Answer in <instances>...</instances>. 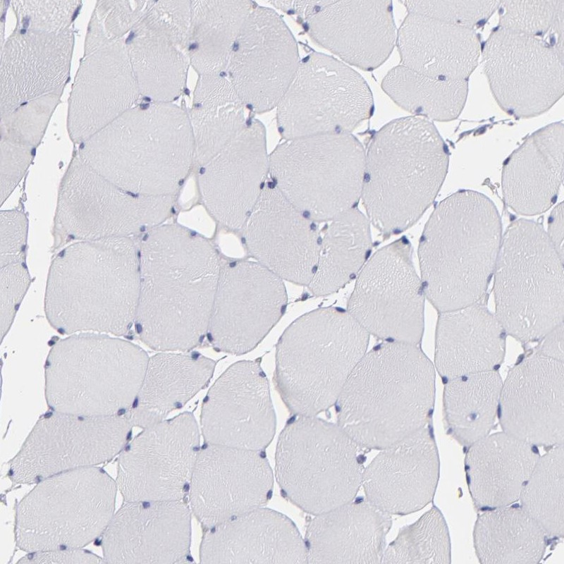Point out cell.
Returning a JSON list of instances; mask_svg holds the SVG:
<instances>
[{
	"label": "cell",
	"mask_w": 564,
	"mask_h": 564,
	"mask_svg": "<svg viewBox=\"0 0 564 564\" xmlns=\"http://www.w3.org/2000/svg\"><path fill=\"white\" fill-rule=\"evenodd\" d=\"M139 253L138 338L159 352H188L207 336L221 265L214 247L183 227L145 233Z\"/></svg>",
	"instance_id": "1"
},
{
	"label": "cell",
	"mask_w": 564,
	"mask_h": 564,
	"mask_svg": "<svg viewBox=\"0 0 564 564\" xmlns=\"http://www.w3.org/2000/svg\"><path fill=\"white\" fill-rule=\"evenodd\" d=\"M139 294V253L130 238L78 240L51 264L44 312L62 335L121 336L135 324Z\"/></svg>",
	"instance_id": "2"
},
{
	"label": "cell",
	"mask_w": 564,
	"mask_h": 564,
	"mask_svg": "<svg viewBox=\"0 0 564 564\" xmlns=\"http://www.w3.org/2000/svg\"><path fill=\"white\" fill-rule=\"evenodd\" d=\"M434 396V367L417 345L384 341L345 382L337 424L364 449L381 450L427 427Z\"/></svg>",
	"instance_id": "3"
},
{
	"label": "cell",
	"mask_w": 564,
	"mask_h": 564,
	"mask_svg": "<svg viewBox=\"0 0 564 564\" xmlns=\"http://www.w3.org/2000/svg\"><path fill=\"white\" fill-rule=\"evenodd\" d=\"M501 240V217L489 197L466 190L445 198L419 243L425 298L440 312L479 302L494 274Z\"/></svg>",
	"instance_id": "4"
},
{
	"label": "cell",
	"mask_w": 564,
	"mask_h": 564,
	"mask_svg": "<svg viewBox=\"0 0 564 564\" xmlns=\"http://www.w3.org/2000/svg\"><path fill=\"white\" fill-rule=\"evenodd\" d=\"M78 154L129 192L171 196L195 161L188 114L172 102L137 104L80 144Z\"/></svg>",
	"instance_id": "5"
},
{
	"label": "cell",
	"mask_w": 564,
	"mask_h": 564,
	"mask_svg": "<svg viewBox=\"0 0 564 564\" xmlns=\"http://www.w3.org/2000/svg\"><path fill=\"white\" fill-rule=\"evenodd\" d=\"M449 164L447 145L431 121H391L365 151L361 200L370 223L387 235L413 226L435 200Z\"/></svg>",
	"instance_id": "6"
},
{
	"label": "cell",
	"mask_w": 564,
	"mask_h": 564,
	"mask_svg": "<svg viewBox=\"0 0 564 564\" xmlns=\"http://www.w3.org/2000/svg\"><path fill=\"white\" fill-rule=\"evenodd\" d=\"M369 334L345 309L319 307L296 319L280 337L274 382L294 415L317 416L335 405L365 355Z\"/></svg>",
	"instance_id": "7"
},
{
	"label": "cell",
	"mask_w": 564,
	"mask_h": 564,
	"mask_svg": "<svg viewBox=\"0 0 564 564\" xmlns=\"http://www.w3.org/2000/svg\"><path fill=\"white\" fill-rule=\"evenodd\" d=\"M149 357L109 334L77 333L56 341L44 365L51 410L94 417L124 415L140 388Z\"/></svg>",
	"instance_id": "8"
},
{
	"label": "cell",
	"mask_w": 564,
	"mask_h": 564,
	"mask_svg": "<svg viewBox=\"0 0 564 564\" xmlns=\"http://www.w3.org/2000/svg\"><path fill=\"white\" fill-rule=\"evenodd\" d=\"M494 274L496 316L506 333L528 342L563 322V257L540 223L520 219L510 224Z\"/></svg>",
	"instance_id": "9"
},
{
	"label": "cell",
	"mask_w": 564,
	"mask_h": 564,
	"mask_svg": "<svg viewBox=\"0 0 564 564\" xmlns=\"http://www.w3.org/2000/svg\"><path fill=\"white\" fill-rule=\"evenodd\" d=\"M364 450L338 424L295 415L278 436L275 477L292 503L312 515L321 514L355 498Z\"/></svg>",
	"instance_id": "10"
},
{
	"label": "cell",
	"mask_w": 564,
	"mask_h": 564,
	"mask_svg": "<svg viewBox=\"0 0 564 564\" xmlns=\"http://www.w3.org/2000/svg\"><path fill=\"white\" fill-rule=\"evenodd\" d=\"M35 485L16 510V545L27 553L83 548L102 536L116 512V482L98 466Z\"/></svg>",
	"instance_id": "11"
},
{
	"label": "cell",
	"mask_w": 564,
	"mask_h": 564,
	"mask_svg": "<svg viewBox=\"0 0 564 564\" xmlns=\"http://www.w3.org/2000/svg\"><path fill=\"white\" fill-rule=\"evenodd\" d=\"M365 150L351 133L286 140L269 157L271 183L314 222H327L361 199Z\"/></svg>",
	"instance_id": "12"
},
{
	"label": "cell",
	"mask_w": 564,
	"mask_h": 564,
	"mask_svg": "<svg viewBox=\"0 0 564 564\" xmlns=\"http://www.w3.org/2000/svg\"><path fill=\"white\" fill-rule=\"evenodd\" d=\"M277 125L285 140L351 133L374 111L364 79L345 63L313 51L300 61L277 105Z\"/></svg>",
	"instance_id": "13"
},
{
	"label": "cell",
	"mask_w": 564,
	"mask_h": 564,
	"mask_svg": "<svg viewBox=\"0 0 564 564\" xmlns=\"http://www.w3.org/2000/svg\"><path fill=\"white\" fill-rule=\"evenodd\" d=\"M171 209V196L129 192L76 154L59 189L56 221L63 232L78 240L130 238L161 225Z\"/></svg>",
	"instance_id": "14"
},
{
	"label": "cell",
	"mask_w": 564,
	"mask_h": 564,
	"mask_svg": "<svg viewBox=\"0 0 564 564\" xmlns=\"http://www.w3.org/2000/svg\"><path fill=\"white\" fill-rule=\"evenodd\" d=\"M132 428L124 415L51 410L39 418L9 462L8 476L15 484H35L62 472L98 466L119 455Z\"/></svg>",
	"instance_id": "15"
},
{
	"label": "cell",
	"mask_w": 564,
	"mask_h": 564,
	"mask_svg": "<svg viewBox=\"0 0 564 564\" xmlns=\"http://www.w3.org/2000/svg\"><path fill=\"white\" fill-rule=\"evenodd\" d=\"M424 298L410 242L378 250L356 277L347 311L369 335L417 345L424 331Z\"/></svg>",
	"instance_id": "16"
},
{
	"label": "cell",
	"mask_w": 564,
	"mask_h": 564,
	"mask_svg": "<svg viewBox=\"0 0 564 564\" xmlns=\"http://www.w3.org/2000/svg\"><path fill=\"white\" fill-rule=\"evenodd\" d=\"M481 56L495 100L515 118L538 116L563 95L564 54L539 39L497 26Z\"/></svg>",
	"instance_id": "17"
},
{
	"label": "cell",
	"mask_w": 564,
	"mask_h": 564,
	"mask_svg": "<svg viewBox=\"0 0 564 564\" xmlns=\"http://www.w3.org/2000/svg\"><path fill=\"white\" fill-rule=\"evenodd\" d=\"M200 434L189 412L142 429L118 455L116 482L124 501L185 500Z\"/></svg>",
	"instance_id": "18"
},
{
	"label": "cell",
	"mask_w": 564,
	"mask_h": 564,
	"mask_svg": "<svg viewBox=\"0 0 564 564\" xmlns=\"http://www.w3.org/2000/svg\"><path fill=\"white\" fill-rule=\"evenodd\" d=\"M283 281L259 262L221 266L207 334L212 345L233 355L257 347L286 310Z\"/></svg>",
	"instance_id": "19"
},
{
	"label": "cell",
	"mask_w": 564,
	"mask_h": 564,
	"mask_svg": "<svg viewBox=\"0 0 564 564\" xmlns=\"http://www.w3.org/2000/svg\"><path fill=\"white\" fill-rule=\"evenodd\" d=\"M300 61L295 39L282 18L257 6L242 27L226 71L245 106L264 113L277 106Z\"/></svg>",
	"instance_id": "20"
},
{
	"label": "cell",
	"mask_w": 564,
	"mask_h": 564,
	"mask_svg": "<svg viewBox=\"0 0 564 564\" xmlns=\"http://www.w3.org/2000/svg\"><path fill=\"white\" fill-rule=\"evenodd\" d=\"M273 486L274 473L263 451L205 443L195 465L188 503L205 530L265 506Z\"/></svg>",
	"instance_id": "21"
},
{
	"label": "cell",
	"mask_w": 564,
	"mask_h": 564,
	"mask_svg": "<svg viewBox=\"0 0 564 564\" xmlns=\"http://www.w3.org/2000/svg\"><path fill=\"white\" fill-rule=\"evenodd\" d=\"M276 425L269 382L258 361L230 366L202 403L200 429L208 444L264 451Z\"/></svg>",
	"instance_id": "22"
},
{
	"label": "cell",
	"mask_w": 564,
	"mask_h": 564,
	"mask_svg": "<svg viewBox=\"0 0 564 564\" xmlns=\"http://www.w3.org/2000/svg\"><path fill=\"white\" fill-rule=\"evenodd\" d=\"M190 1H149L125 39L141 96L172 102L183 92L190 65Z\"/></svg>",
	"instance_id": "23"
},
{
	"label": "cell",
	"mask_w": 564,
	"mask_h": 564,
	"mask_svg": "<svg viewBox=\"0 0 564 564\" xmlns=\"http://www.w3.org/2000/svg\"><path fill=\"white\" fill-rule=\"evenodd\" d=\"M191 518L185 500L125 501L101 537L105 563L190 562Z\"/></svg>",
	"instance_id": "24"
},
{
	"label": "cell",
	"mask_w": 564,
	"mask_h": 564,
	"mask_svg": "<svg viewBox=\"0 0 564 564\" xmlns=\"http://www.w3.org/2000/svg\"><path fill=\"white\" fill-rule=\"evenodd\" d=\"M243 228L257 262L283 280L309 286L317 264L320 231L271 181L265 183Z\"/></svg>",
	"instance_id": "25"
},
{
	"label": "cell",
	"mask_w": 564,
	"mask_h": 564,
	"mask_svg": "<svg viewBox=\"0 0 564 564\" xmlns=\"http://www.w3.org/2000/svg\"><path fill=\"white\" fill-rule=\"evenodd\" d=\"M498 407L505 433L534 446L563 444V362L538 353L522 360L503 383Z\"/></svg>",
	"instance_id": "26"
},
{
	"label": "cell",
	"mask_w": 564,
	"mask_h": 564,
	"mask_svg": "<svg viewBox=\"0 0 564 564\" xmlns=\"http://www.w3.org/2000/svg\"><path fill=\"white\" fill-rule=\"evenodd\" d=\"M269 157L264 127L252 119L200 166L202 200L221 223L232 229L243 227L266 183Z\"/></svg>",
	"instance_id": "27"
},
{
	"label": "cell",
	"mask_w": 564,
	"mask_h": 564,
	"mask_svg": "<svg viewBox=\"0 0 564 564\" xmlns=\"http://www.w3.org/2000/svg\"><path fill=\"white\" fill-rule=\"evenodd\" d=\"M300 23L318 44L364 70L379 68L396 45L391 1H314Z\"/></svg>",
	"instance_id": "28"
},
{
	"label": "cell",
	"mask_w": 564,
	"mask_h": 564,
	"mask_svg": "<svg viewBox=\"0 0 564 564\" xmlns=\"http://www.w3.org/2000/svg\"><path fill=\"white\" fill-rule=\"evenodd\" d=\"M140 96L125 39L84 56L69 98L71 140L85 142L137 105Z\"/></svg>",
	"instance_id": "29"
},
{
	"label": "cell",
	"mask_w": 564,
	"mask_h": 564,
	"mask_svg": "<svg viewBox=\"0 0 564 564\" xmlns=\"http://www.w3.org/2000/svg\"><path fill=\"white\" fill-rule=\"evenodd\" d=\"M380 450L364 470L366 498L390 515L412 513L429 504L440 467L429 429L425 427Z\"/></svg>",
	"instance_id": "30"
},
{
	"label": "cell",
	"mask_w": 564,
	"mask_h": 564,
	"mask_svg": "<svg viewBox=\"0 0 564 564\" xmlns=\"http://www.w3.org/2000/svg\"><path fill=\"white\" fill-rule=\"evenodd\" d=\"M74 37L17 30L1 45V116L48 94L61 95L68 80Z\"/></svg>",
	"instance_id": "31"
},
{
	"label": "cell",
	"mask_w": 564,
	"mask_h": 564,
	"mask_svg": "<svg viewBox=\"0 0 564 564\" xmlns=\"http://www.w3.org/2000/svg\"><path fill=\"white\" fill-rule=\"evenodd\" d=\"M200 562L307 563V557L294 522L264 506L204 530Z\"/></svg>",
	"instance_id": "32"
},
{
	"label": "cell",
	"mask_w": 564,
	"mask_h": 564,
	"mask_svg": "<svg viewBox=\"0 0 564 564\" xmlns=\"http://www.w3.org/2000/svg\"><path fill=\"white\" fill-rule=\"evenodd\" d=\"M391 525V515L366 498L315 515L304 539L307 563H380Z\"/></svg>",
	"instance_id": "33"
},
{
	"label": "cell",
	"mask_w": 564,
	"mask_h": 564,
	"mask_svg": "<svg viewBox=\"0 0 564 564\" xmlns=\"http://www.w3.org/2000/svg\"><path fill=\"white\" fill-rule=\"evenodd\" d=\"M401 65L441 80H468L481 56L476 30L408 13L397 31Z\"/></svg>",
	"instance_id": "34"
},
{
	"label": "cell",
	"mask_w": 564,
	"mask_h": 564,
	"mask_svg": "<svg viewBox=\"0 0 564 564\" xmlns=\"http://www.w3.org/2000/svg\"><path fill=\"white\" fill-rule=\"evenodd\" d=\"M564 128L550 123L532 133L505 160L501 185L505 204L525 216L556 201L563 176Z\"/></svg>",
	"instance_id": "35"
},
{
	"label": "cell",
	"mask_w": 564,
	"mask_h": 564,
	"mask_svg": "<svg viewBox=\"0 0 564 564\" xmlns=\"http://www.w3.org/2000/svg\"><path fill=\"white\" fill-rule=\"evenodd\" d=\"M435 367L448 380L494 370L503 360L505 330L496 314L479 302L440 312Z\"/></svg>",
	"instance_id": "36"
},
{
	"label": "cell",
	"mask_w": 564,
	"mask_h": 564,
	"mask_svg": "<svg viewBox=\"0 0 564 564\" xmlns=\"http://www.w3.org/2000/svg\"><path fill=\"white\" fill-rule=\"evenodd\" d=\"M535 446L504 431L470 446L465 472L475 504L492 509L518 501L540 457Z\"/></svg>",
	"instance_id": "37"
},
{
	"label": "cell",
	"mask_w": 564,
	"mask_h": 564,
	"mask_svg": "<svg viewBox=\"0 0 564 564\" xmlns=\"http://www.w3.org/2000/svg\"><path fill=\"white\" fill-rule=\"evenodd\" d=\"M189 352H159L149 357L140 388L124 415L133 427L166 419L207 386L215 362Z\"/></svg>",
	"instance_id": "38"
},
{
	"label": "cell",
	"mask_w": 564,
	"mask_h": 564,
	"mask_svg": "<svg viewBox=\"0 0 564 564\" xmlns=\"http://www.w3.org/2000/svg\"><path fill=\"white\" fill-rule=\"evenodd\" d=\"M326 223L320 231L315 272L307 286L317 297L334 293L355 278L372 247L370 222L356 207Z\"/></svg>",
	"instance_id": "39"
},
{
	"label": "cell",
	"mask_w": 564,
	"mask_h": 564,
	"mask_svg": "<svg viewBox=\"0 0 564 564\" xmlns=\"http://www.w3.org/2000/svg\"><path fill=\"white\" fill-rule=\"evenodd\" d=\"M247 109L227 77L200 75L188 113L196 163H207L245 127Z\"/></svg>",
	"instance_id": "40"
},
{
	"label": "cell",
	"mask_w": 564,
	"mask_h": 564,
	"mask_svg": "<svg viewBox=\"0 0 564 564\" xmlns=\"http://www.w3.org/2000/svg\"><path fill=\"white\" fill-rule=\"evenodd\" d=\"M253 8L251 1H190L188 49L190 65L200 75L226 71L235 40Z\"/></svg>",
	"instance_id": "41"
},
{
	"label": "cell",
	"mask_w": 564,
	"mask_h": 564,
	"mask_svg": "<svg viewBox=\"0 0 564 564\" xmlns=\"http://www.w3.org/2000/svg\"><path fill=\"white\" fill-rule=\"evenodd\" d=\"M546 534L521 507L492 508L479 516L474 531L482 563H537L546 548Z\"/></svg>",
	"instance_id": "42"
},
{
	"label": "cell",
	"mask_w": 564,
	"mask_h": 564,
	"mask_svg": "<svg viewBox=\"0 0 564 564\" xmlns=\"http://www.w3.org/2000/svg\"><path fill=\"white\" fill-rule=\"evenodd\" d=\"M503 382L495 371L449 379L443 391L445 421L450 434L470 446L491 430L499 407Z\"/></svg>",
	"instance_id": "43"
},
{
	"label": "cell",
	"mask_w": 564,
	"mask_h": 564,
	"mask_svg": "<svg viewBox=\"0 0 564 564\" xmlns=\"http://www.w3.org/2000/svg\"><path fill=\"white\" fill-rule=\"evenodd\" d=\"M381 87L395 103L412 116L443 122L459 117L469 90L468 80L434 78L401 64L389 70Z\"/></svg>",
	"instance_id": "44"
},
{
	"label": "cell",
	"mask_w": 564,
	"mask_h": 564,
	"mask_svg": "<svg viewBox=\"0 0 564 564\" xmlns=\"http://www.w3.org/2000/svg\"><path fill=\"white\" fill-rule=\"evenodd\" d=\"M563 444L539 457L519 500L548 537H563Z\"/></svg>",
	"instance_id": "45"
},
{
	"label": "cell",
	"mask_w": 564,
	"mask_h": 564,
	"mask_svg": "<svg viewBox=\"0 0 564 564\" xmlns=\"http://www.w3.org/2000/svg\"><path fill=\"white\" fill-rule=\"evenodd\" d=\"M450 542L441 512L432 508L403 527L384 551V563H449Z\"/></svg>",
	"instance_id": "46"
},
{
	"label": "cell",
	"mask_w": 564,
	"mask_h": 564,
	"mask_svg": "<svg viewBox=\"0 0 564 564\" xmlns=\"http://www.w3.org/2000/svg\"><path fill=\"white\" fill-rule=\"evenodd\" d=\"M498 27L539 39L564 54V0L501 1Z\"/></svg>",
	"instance_id": "47"
},
{
	"label": "cell",
	"mask_w": 564,
	"mask_h": 564,
	"mask_svg": "<svg viewBox=\"0 0 564 564\" xmlns=\"http://www.w3.org/2000/svg\"><path fill=\"white\" fill-rule=\"evenodd\" d=\"M148 1H97L87 27L84 56L123 39L141 18Z\"/></svg>",
	"instance_id": "48"
},
{
	"label": "cell",
	"mask_w": 564,
	"mask_h": 564,
	"mask_svg": "<svg viewBox=\"0 0 564 564\" xmlns=\"http://www.w3.org/2000/svg\"><path fill=\"white\" fill-rule=\"evenodd\" d=\"M60 97L53 94L38 97L1 115V140L36 147L44 136Z\"/></svg>",
	"instance_id": "49"
},
{
	"label": "cell",
	"mask_w": 564,
	"mask_h": 564,
	"mask_svg": "<svg viewBox=\"0 0 564 564\" xmlns=\"http://www.w3.org/2000/svg\"><path fill=\"white\" fill-rule=\"evenodd\" d=\"M501 1H401L408 13L475 30L486 24Z\"/></svg>",
	"instance_id": "50"
},
{
	"label": "cell",
	"mask_w": 564,
	"mask_h": 564,
	"mask_svg": "<svg viewBox=\"0 0 564 564\" xmlns=\"http://www.w3.org/2000/svg\"><path fill=\"white\" fill-rule=\"evenodd\" d=\"M19 29L61 32L70 29L79 1H11Z\"/></svg>",
	"instance_id": "51"
},
{
	"label": "cell",
	"mask_w": 564,
	"mask_h": 564,
	"mask_svg": "<svg viewBox=\"0 0 564 564\" xmlns=\"http://www.w3.org/2000/svg\"><path fill=\"white\" fill-rule=\"evenodd\" d=\"M30 283V274L23 263L11 264L1 267V341H3L9 331Z\"/></svg>",
	"instance_id": "52"
},
{
	"label": "cell",
	"mask_w": 564,
	"mask_h": 564,
	"mask_svg": "<svg viewBox=\"0 0 564 564\" xmlns=\"http://www.w3.org/2000/svg\"><path fill=\"white\" fill-rule=\"evenodd\" d=\"M1 247L0 266L23 263L26 245L27 221L18 210L0 212Z\"/></svg>",
	"instance_id": "53"
},
{
	"label": "cell",
	"mask_w": 564,
	"mask_h": 564,
	"mask_svg": "<svg viewBox=\"0 0 564 564\" xmlns=\"http://www.w3.org/2000/svg\"><path fill=\"white\" fill-rule=\"evenodd\" d=\"M33 148L1 140V204L8 199L32 160Z\"/></svg>",
	"instance_id": "54"
},
{
	"label": "cell",
	"mask_w": 564,
	"mask_h": 564,
	"mask_svg": "<svg viewBox=\"0 0 564 564\" xmlns=\"http://www.w3.org/2000/svg\"><path fill=\"white\" fill-rule=\"evenodd\" d=\"M18 563H105L100 557L82 548L27 553Z\"/></svg>",
	"instance_id": "55"
},
{
	"label": "cell",
	"mask_w": 564,
	"mask_h": 564,
	"mask_svg": "<svg viewBox=\"0 0 564 564\" xmlns=\"http://www.w3.org/2000/svg\"><path fill=\"white\" fill-rule=\"evenodd\" d=\"M537 353L563 362V322L543 336Z\"/></svg>",
	"instance_id": "56"
},
{
	"label": "cell",
	"mask_w": 564,
	"mask_h": 564,
	"mask_svg": "<svg viewBox=\"0 0 564 564\" xmlns=\"http://www.w3.org/2000/svg\"><path fill=\"white\" fill-rule=\"evenodd\" d=\"M563 203L561 202L553 209L550 215L547 234L562 257H563Z\"/></svg>",
	"instance_id": "57"
}]
</instances>
